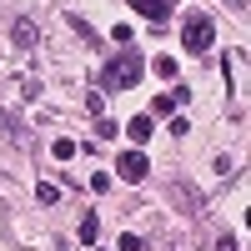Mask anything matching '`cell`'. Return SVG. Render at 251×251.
Here are the masks:
<instances>
[{
  "instance_id": "cell-1",
  "label": "cell",
  "mask_w": 251,
  "mask_h": 251,
  "mask_svg": "<svg viewBox=\"0 0 251 251\" xmlns=\"http://www.w3.org/2000/svg\"><path fill=\"white\" fill-rule=\"evenodd\" d=\"M141 71H146V60H141L136 50H121L116 60H106V71H100V86H106V91H131L136 80H141Z\"/></svg>"
},
{
  "instance_id": "cell-2",
  "label": "cell",
  "mask_w": 251,
  "mask_h": 251,
  "mask_svg": "<svg viewBox=\"0 0 251 251\" xmlns=\"http://www.w3.org/2000/svg\"><path fill=\"white\" fill-rule=\"evenodd\" d=\"M181 40H186V50H211V40H216V25L206 15H191L181 25Z\"/></svg>"
},
{
  "instance_id": "cell-3",
  "label": "cell",
  "mask_w": 251,
  "mask_h": 251,
  "mask_svg": "<svg viewBox=\"0 0 251 251\" xmlns=\"http://www.w3.org/2000/svg\"><path fill=\"white\" fill-rule=\"evenodd\" d=\"M131 10H136L141 20H156V25H161V20L171 15V0H131Z\"/></svg>"
},
{
  "instance_id": "cell-4",
  "label": "cell",
  "mask_w": 251,
  "mask_h": 251,
  "mask_svg": "<svg viewBox=\"0 0 251 251\" xmlns=\"http://www.w3.org/2000/svg\"><path fill=\"white\" fill-rule=\"evenodd\" d=\"M146 171H151V161H146L141 151H126V156H121V176H126V181H141Z\"/></svg>"
},
{
  "instance_id": "cell-5",
  "label": "cell",
  "mask_w": 251,
  "mask_h": 251,
  "mask_svg": "<svg viewBox=\"0 0 251 251\" xmlns=\"http://www.w3.org/2000/svg\"><path fill=\"white\" fill-rule=\"evenodd\" d=\"M126 136H131L136 146H141V141H151V116H136L131 126H126Z\"/></svg>"
},
{
  "instance_id": "cell-6",
  "label": "cell",
  "mask_w": 251,
  "mask_h": 251,
  "mask_svg": "<svg viewBox=\"0 0 251 251\" xmlns=\"http://www.w3.org/2000/svg\"><path fill=\"white\" fill-rule=\"evenodd\" d=\"M15 46H35V25H30V20H15Z\"/></svg>"
},
{
  "instance_id": "cell-7",
  "label": "cell",
  "mask_w": 251,
  "mask_h": 251,
  "mask_svg": "<svg viewBox=\"0 0 251 251\" xmlns=\"http://www.w3.org/2000/svg\"><path fill=\"white\" fill-rule=\"evenodd\" d=\"M96 236H100V221H96V216H86V221H80V241H86V246H91Z\"/></svg>"
},
{
  "instance_id": "cell-8",
  "label": "cell",
  "mask_w": 251,
  "mask_h": 251,
  "mask_svg": "<svg viewBox=\"0 0 251 251\" xmlns=\"http://www.w3.org/2000/svg\"><path fill=\"white\" fill-rule=\"evenodd\" d=\"M156 75H166V80H176V60H171V55H161V60H156Z\"/></svg>"
},
{
  "instance_id": "cell-9",
  "label": "cell",
  "mask_w": 251,
  "mask_h": 251,
  "mask_svg": "<svg viewBox=\"0 0 251 251\" xmlns=\"http://www.w3.org/2000/svg\"><path fill=\"white\" fill-rule=\"evenodd\" d=\"M50 151H55V161H71V156H75V141H55Z\"/></svg>"
},
{
  "instance_id": "cell-10",
  "label": "cell",
  "mask_w": 251,
  "mask_h": 251,
  "mask_svg": "<svg viewBox=\"0 0 251 251\" xmlns=\"http://www.w3.org/2000/svg\"><path fill=\"white\" fill-rule=\"evenodd\" d=\"M116 246H121V251H141V236H131V231H126V236H121Z\"/></svg>"
},
{
  "instance_id": "cell-11",
  "label": "cell",
  "mask_w": 251,
  "mask_h": 251,
  "mask_svg": "<svg viewBox=\"0 0 251 251\" xmlns=\"http://www.w3.org/2000/svg\"><path fill=\"white\" fill-rule=\"evenodd\" d=\"M216 251H241V246H236V236H221V246H216Z\"/></svg>"
}]
</instances>
